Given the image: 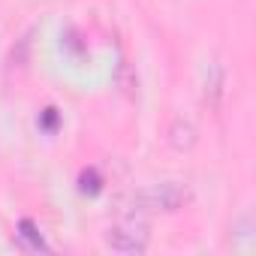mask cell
Segmentation results:
<instances>
[{"label":"cell","mask_w":256,"mask_h":256,"mask_svg":"<svg viewBox=\"0 0 256 256\" xmlns=\"http://www.w3.org/2000/svg\"><path fill=\"white\" fill-rule=\"evenodd\" d=\"M190 193L184 184L178 181H163V184H151L145 190H139L133 196V205L139 211H178L181 205H187Z\"/></svg>","instance_id":"6da1fadb"},{"label":"cell","mask_w":256,"mask_h":256,"mask_svg":"<svg viewBox=\"0 0 256 256\" xmlns=\"http://www.w3.org/2000/svg\"><path fill=\"white\" fill-rule=\"evenodd\" d=\"M106 244L112 250H118V253H145L148 250V226H145V220H136V217L118 220L114 226H108Z\"/></svg>","instance_id":"7a4b0ae2"},{"label":"cell","mask_w":256,"mask_h":256,"mask_svg":"<svg viewBox=\"0 0 256 256\" xmlns=\"http://www.w3.org/2000/svg\"><path fill=\"white\" fill-rule=\"evenodd\" d=\"M18 244L24 247V250H30V253H52V247L46 244V238H42V232L30 223V220H22L18 223Z\"/></svg>","instance_id":"3957f363"},{"label":"cell","mask_w":256,"mask_h":256,"mask_svg":"<svg viewBox=\"0 0 256 256\" xmlns=\"http://www.w3.org/2000/svg\"><path fill=\"white\" fill-rule=\"evenodd\" d=\"M169 142H172V148H178V151L193 148V142H196L193 124H187V120H175V124H172V130H169Z\"/></svg>","instance_id":"277c9868"},{"label":"cell","mask_w":256,"mask_h":256,"mask_svg":"<svg viewBox=\"0 0 256 256\" xmlns=\"http://www.w3.org/2000/svg\"><path fill=\"white\" fill-rule=\"evenodd\" d=\"M100 187H102V178L96 175V169H88V172H82V178H78V190L82 193H100Z\"/></svg>","instance_id":"5b68a950"},{"label":"cell","mask_w":256,"mask_h":256,"mask_svg":"<svg viewBox=\"0 0 256 256\" xmlns=\"http://www.w3.org/2000/svg\"><path fill=\"white\" fill-rule=\"evenodd\" d=\"M54 124H58V108H46V114H42V126H46V130H54Z\"/></svg>","instance_id":"8992f818"}]
</instances>
